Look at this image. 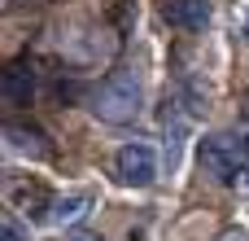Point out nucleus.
I'll return each instance as SVG.
<instances>
[{
  "mask_svg": "<svg viewBox=\"0 0 249 241\" xmlns=\"http://www.w3.org/2000/svg\"><path fill=\"white\" fill-rule=\"evenodd\" d=\"M140 101H144V88H140V75L131 66H118L101 79V88L92 92V114L101 123H131L140 114Z\"/></svg>",
  "mask_w": 249,
  "mask_h": 241,
  "instance_id": "1",
  "label": "nucleus"
},
{
  "mask_svg": "<svg viewBox=\"0 0 249 241\" xmlns=\"http://www.w3.org/2000/svg\"><path fill=\"white\" fill-rule=\"evenodd\" d=\"M201 167L219 184H236L249 171V136H228V132L206 136L201 141Z\"/></svg>",
  "mask_w": 249,
  "mask_h": 241,
  "instance_id": "2",
  "label": "nucleus"
},
{
  "mask_svg": "<svg viewBox=\"0 0 249 241\" xmlns=\"http://www.w3.org/2000/svg\"><path fill=\"white\" fill-rule=\"evenodd\" d=\"M114 171H118L123 184L144 189V184L158 180V149H153L149 141H127V145L114 154Z\"/></svg>",
  "mask_w": 249,
  "mask_h": 241,
  "instance_id": "3",
  "label": "nucleus"
},
{
  "mask_svg": "<svg viewBox=\"0 0 249 241\" xmlns=\"http://www.w3.org/2000/svg\"><path fill=\"white\" fill-rule=\"evenodd\" d=\"M166 22L179 31H206L210 0H166Z\"/></svg>",
  "mask_w": 249,
  "mask_h": 241,
  "instance_id": "4",
  "label": "nucleus"
},
{
  "mask_svg": "<svg viewBox=\"0 0 249 241\" xmlns=\"http://www.w3.org/2000/svg\"><path fill=\"white\" fill-rule=\"evenodd\" d=\"M0 92H4L9 105H31V97H35V70L22 66V61H13L4 70V79H0Z\"/></svg>",
  "mask_w": 249,
  "mask_h": 241,
  "instance_id": "5",
  "label": "nucleus"
},
{
  "mask_svg": "<svg viewBox=\"0 0 249 241\" xmlns=\"http://www.w3.org/2000/svg\"><path fill=\"white\" fill-rule=\"evenodd\" d=\"M88 211H92V193H70V198H57V202H53V211H48V224H57V228H70V224H79Z\"/></svg>",
  "mask_w": 249,
  "mask_h": 241,
  "instance_id": "6",
  "label": "nucleus"
},
{
  "mask_svg": "<svg viewBox=\"0 0 249 241\" xmlns=\"http://www.w3.org/2000/svg\"><path fill=\"white\" fill-rule=\"evenodd\" d=\"M4 141H9V149H18V154H31V158H44V154H48V145H44V132H35V127H22V123H4Z\"/></svg>",
  "mask_w": 249,
  "mask_h": 241,
  "instance_id": "7",
  "label": "nucleus"
},
{
  "mask_svg": "<svg viewBox=\"0 0 249 241\" xmlns=\"http://www.w3.org/2000/svg\"><path fill=\"white\" fill-rule=\"evenodd\" d=\"M0 241H26V233H22V224H18L13 215H4V220H0Z\"/></svg>",
  "mask_w": 249,
  "mask_h": 241,
  "instance_id": "8",
  "label": "nucleus"
},
{
  "mask_svg": "<svg viewBox=\"0 0 249 241\" xmlns=\"http://www.w3.org/2000/svg\"><path fill=\"white\" fill-rule=\"evenodd\" d=\"M66 241H105V237H101V233H88V228H70Z\"/></svg>",
  "mask_w": 249,
  "mask_h": 241,
  "instance_id": "9",
  "label": "nucleus"
},
{
  "mask_svg": "<svg viewBox=\"0 0 249 241\" xmlns=\"http://www.w3.org/2000/svg\"><path fill=\"white\" fill-rule=\"evenodd\" d=\"M219 241H249V228H228V233H219Z\"/></svg>",
  "mask_w": 249,
  "mask_h": 241,
  "instance_id": "10",
  "label": "nucleus"
},
{
  "mask_svg": "<svg viewBox=\"0 0 249 241\" xmlns=\"http://www.w3.org/2000/svg\"><path fill=\"white\" fill-rule=\"evenodd\" d=\"M245 184H249V171H245Z\"/></svg>",
  "mask_w": 249,
  "mask_h": 241,
  "instance_id": "11",
  "label": "nucleus"
}]
</instances>
